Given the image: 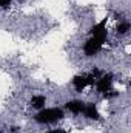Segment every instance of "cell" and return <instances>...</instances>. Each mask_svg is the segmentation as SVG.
<instances>
[{
    "label": "cell",
    "instance_id": "7a4b0ae2",
    "mask_svg": "<svg viewBox=\"0 0 131 133\" xmlns=\"http://www.w3.org/2000/svg\"><path fill=\"white\" fill-rule=\"evenodd\" d=\"M100 74H102V73H100L99 70H93V71H90V73H82V74L74 76V77H72V87H74V90H76L77 93H82V91H85L86 88L94 87V84H96V81H97V77Z\"/></svg>",
    "mask_w": 131,
    "mask_h": 133
},
{
    "label": "cell",
    "instance_id": "3957f363",
    "mask_svg": "<svg viewBox=\"0 0 131 133\" xmlns=\"http://www.w3.org/2000/svg\"><path fill=\"white\" fill-rule=\"evenodd\" d=\"M108 39V34H97V36H90L88 40L83 45V53L86 57H93L102 51Z\"/></svg>",
    "mask_w": 131,
    "mask_h": 133
},
{
    "label": "cell",
    "instance_id": "ba28073f",
    "mask_svg": "<svg viewBox=\"0 0 131 133\" xmlns=\"http://www.w3.org/2000/svg\"><path fill=\"white\" fill-rule=\"evenodd\" d=\"M131 30V25L128 20H122V22H119V25L116 26V33L119 34V36H123V34H128Z\"/></svg>",
    "mask_w": 131,
    "mask_h": 133
},
{
    "label": "cell",
    "instance_id": "9c48e42d",
    "mask_svg": "<svg viewBox=\"0 0 131 133\" xmlns=\"http://www.w3.org/2000/svg\"><path fill=\"white\" fill-rule=\"evenodd\" d=\"M11 5V0H0V9H5Z\"/></svg>",
    "mask_w": 131,
    "mask_h": 133
},
{
    "label": "cell",
    "instance_id": "8992f818",
    "mask_svg": "<svg viewBox=\"0 0 131 133\" xmlns=\"http://www.w3.org/2000/svg\"><path fill=\"white\" fill-rule=\"evenodd\" d=\"M83 116L93 121H100V113L99 108L94 102H86L85 104V110H83Z\"/></svg>",
    "mask_w": 131,
    "mask_h": 133
},
{
    "label": "cell",
    "instance_id": "277c9868",
    "mask_svg": "<svg viewBox=\"0 0 131 133\" xmlns=\"http://www.w3.org/2000/svg\"><path fill=\"white\" fill-rule=\"evenodd\" d=\"M113 82H114V76L111 73L108 74H100L96 81V90L97 93H102V95H106L108 91L113 90Z\"/></svg>",
    "mask_w": 131,
    "mask_h": 133
},
{
    "label": "cell",
    "instance_id": "30bf717a",
    "mask_svg": "<svg viewBox=\"0 0 131 133\" xmlns=\"http://www.w3.org/2000/svg\"><path fill=\"white\" fill-rule=\"evenodd\" d=\"M46 133H68V130H65V129H49Z\"/></svg>",
    "mask_w": 131,
    "mask_h": 133
},
{
    "label": "cell",
    "instance_id": "6da1fadb",
    "mask_svg": "<svg viewBox=\"0 0 131 133\" xmlns=\"http://www.w3.org/2000/svg\"><path fill=\"white\" fill-rule=\"evenodd\" d=\"M65 118V110L60 107H43L34 116V121L40 125H49L62 121Z\"/></svg>",
    "mask_w": 131,
    "mask_h": 133
},
{
    "label": "cell",
    "instance_id": "52a82bcc",
    "mask_svg": "<svg viewBox=\"0 0 131 133\" xmlns=\"http://www.w3.org/2000/svg\"><path fill=\"white\" fill-rule=\"evenodd\" d=\"M30 105L33 107L34 110H42L45 105H46V96L45 95H34L31 101H30Z\"/></svg>",
    "mask_w": 131,
    "mask_h": 133
},
{
    "label": "cell",
    "instance_id": "5b68a950",
    "mask_svg": "<svg viewBox=\"0 0 131 133\" xmlns=\"http://www.w3.org/2000/svg\"><path fill=\"white\" fill-rule=\"evenodd\" d=\"M85 104L83 101H79V99H74V101H68L65 104V108L72 113V115H83V110H85Z\"/></svg>",
    "mask_w": 131,
    "mask_h": 133
}]
</instances>
